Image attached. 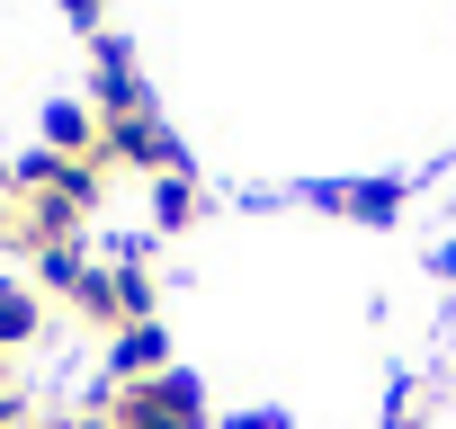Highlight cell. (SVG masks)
<instances>
[{"label": "cell", "instance_id": "cell-3", "mask_svg": "<svg viewBox=\"0 0 456 429\" xmlns=\"http://www.w3.org/2000/svg\"><path fill=\"white\" fill-rule=\"evenodd\" d=\"M45 152L99 161V108H90V99H54V108H45Z\"/></svg>", "mask_w": 456, "mask_h": 429}, {"label": "cell", "instance_id": "cell-11", "mask_svg": "<svg viewBox=\"0 0 456 429\" xmlns=\"http://www.w3.org/2000/svg\"><path fill=\"white\" fill-rule=\"evenodd\" d=\"M438 278H456V242H447V251H438Z\"/></svg>", "mask_w": 456, "mask_h": 429}, {"label": "cell", "instance_id": "cell-1", "mask_svg": "<svg viewBox=\"0 0 456 429\" xmlns=\"http://www.w3.org/2000/svg\"><path fill=\"white\" fill-rule=\"evenodd\" d=\"M99 420H108V429H206L215 411H206V384H197L188 367H161V376H143V384H108Z\"/></svg>", "mask_w": 456, "mask_h": 429}, {"label": "cell", "instance_id": "cell-6", "mask_svg": "<svg viewBox=\"0 0 456 429\" xmlns=\"http://www.w3.org/2000/svg\"><path fill=\"white\" fill-rule=\"evenodd\" d=\"M197 206H206V197H197V179H188V170H161V179H152V224H161V233L197 224Z\"/></svg>", "mask_w": 456, "mask_h": 429}, {"label": "cell", "instance_id": "cell-9", "mask_svg": "<svg viewBox=\"0 0 456 429\" xmlns=\"http://www.w3.org/2000/svg\"><path fill=\"white\" fill-rule=\"evenodd\" d=\"M54 10H63V19L81 28V36H99V10H108V0H54Z\"/></svg>", "mask_w": 456, "mask_h": 429}, {"label": "cell", "instance_id": "cell-2", "mask_svg": "<svg viewBox=\"0 0 456 429\" xmlns=\"http://www.w3.org/2000/svg\"><path fill=\"white\" fill-rule=\"evenodd\" d=\"M170 367V331L161 322H126L117 340H108V384H143V376H161Z\"/></svg>", "mask_w": 456, "mask_h": 429}, {"label": "cell", "instance_id": "cell-12", "mask_svg": "<svg viewBox=\"0 0 456 429\" xmlns=\"http://www.w3.org/2000/svg\"><path fill=\"white\" fill-rule=\"evenodd\" d=\"M10 233H19V224H10V214H0V242H10Z\"/></svg>", "mask_w": 456, "mask_h": 429}, {"label": "cell", "instance_id": "cell-5", "mask_svg": "<svg viewBox=\"0 0 456 429\" xmlns=\"http://www.w3.org/2000/svg\"><path fill=\"white\" fill-rule=\"evenodd\" d=\"M37 322H45V295H37L28 278H0V349H28Z\"/></svg>", "mask_w": 456, "mask_h": 429}, {"label": "cell", "instance_id": "cell-7", "mask_svg": "<svg viewBox=\"0 0 456 429\" xmlns=\"http://www.w3.org/2000/svg\"><path fill=\"white\" fill-rule=\"evenodd\" d=\"M331 206L367 214V224H394V214H403V179H367V188H331Z\"/></svg>", "mask_w": 456, "mask_h": 429}, {"label": "cell", "instance_id": "cell-13", "mask_svg": "<svg viewBox=\"0 0 456 429\" xmlns=\"http://www.w3.org/2000/svg\"><path fill=\"white\" fill-rule=\"evenodd\" d=\"M0 197H10V161H0Z\"/></svg>", "mask_w": 456, "mask_h": 429}, {"label": "cell", "instance_id": "cell-10", "mask_svg": "<svg viewBox=\"0 0 456 429\" xmlns=\"http://www.w3.org/2000/svg\"><path fill=\"white\" fill-rule=\"evenodd\" d=\"M224 429H287V411H233Z\"/></svg>", "mask_w": 456, "mask_h": 429}, {"label": "cell", "instance_id": "cell-8", "mask_svg": "<svg viewBox=\"0 0 456 429\" xmlns=\"http://www.w3.org/2000/svg\"><path fill=\"white\" fill-rule=\"evenodd\" d=\"M108 269H117V313L126 322H152V269L143 260H108Z\"/></svg>", "mask_w": 456, "mask_h": 429}, {"label": "cell", "instance_id": "cell-4", "mask_svg": "<svg viewBox=\"0 0 456 429\" xmlns=\"http://www.w3.org/2000/svg\"><path fill=\"white\" fill-rule=\"evenodd\" d=\"M90 269H99V260H90L81 242H54V251H37V295H63V304H72V295L90 287Z\"/></svg>", "mask_w": 456, "mask_h": 429}]
</instances>
